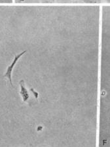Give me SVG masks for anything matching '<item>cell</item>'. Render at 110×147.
Returning a JSON list of instances; mask_svg holds the SVG:
<instances>
[{
  "instance_id": "3",
  "label": "cell",
  "mask_w": 110,
  "mask_h": 147,
  "mask_svg": "<svg viewBox=\"0 0 110 147\" xmlns=\"http://www.w3.org/2000/svg\"><path fill=\"white\" fill-rule=\"evenodd\" d=\"M30 92H32V94H33V95L34 96L35 98H36V100L38 99V98H39V92H37V91H36V90H35L34 88H30Z\"/></svg>"
},
{
  "instance_id": "2",
  "label": "cell",
  "mask_w": 110,
  "mask_h": 147,
  "mask_svg": "<svg viewBox=\"0 0 110 147\" xmlns=\"http://www.w3.org/2000/svg\"><path fill=\"white\" fill-rule=\"evenodd\" d=\"M20 86H21V91H20V93H21V95L22 98H23V101L24 102H28V100L30 98V94L27 88H26L25 86V82L24 80H21L20 81Z\"/></svg>"
},
{
  "instance_id": "4",
  "label": "cell",
  "mask_w": 110,
  "mask_h": 147,
  "mask_svg": "<svg viewBox=\"0 0 110 147\" xmlns=\"http://www.w3.org/2000/svg\"><path fill=\"white\" fill-rule=\"evenodd\" d=\"M43 127L42 126H41V125H39V126H38L37 127V131H38V132H39V131H41L43 130Z\"/></svg>"
},
{
  "instance_id": "1",
  "label": "cell",
  "mask_w": 110,
  "mask_h": 147,
  "mask_svg": "<svg viewBox=\"0 0 110 147\" xmlns=\"http://www.w3.org/2000/svg\"><path fill=\"white\" fill-rule=\"evenodd\" d=\"M26 52V50H25L24 52H22L21 53H20L19 54H17L14 57V59H13V62L11 63V64L9 66L7 67V70H6V72L5 74H4L3 77H5L10 82V84L12 86H13V84L12 82V77H11V74H12V71L13 70V68H14V67L16 65L17 62L19 60V59L21 58V57L23 56V55L25 54V53Z\"/></svg>"
}]
</instances>
